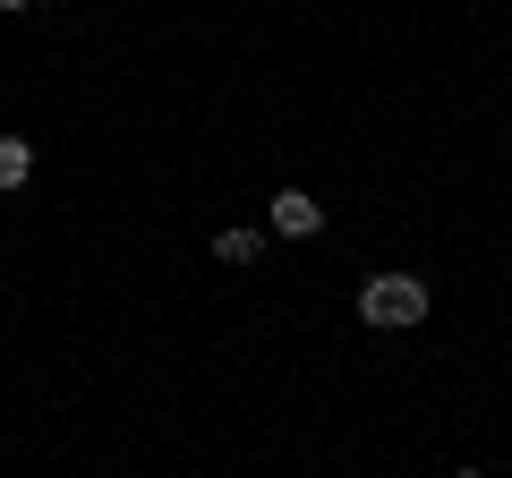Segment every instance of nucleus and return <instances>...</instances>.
<instances>
[{
	"label": "nucleus",
	"mask_w": 512,
	"mask_h": 478,
	"mask_svg": "<svg viewBox=\"0 0 512 478\" xmlns=\"http://www.w3.org/2000/svg\"><path fill=\"white\" fill-rule=\"evenodd\" d=\"M359 316H367L376 333L419 325V316H427V282H419V274H376V282L359 291Z\"/></svg>",
	"instance_id": "1"
},
{
	"label": "nucleus",
	"mask_w": 512,
	"mask_h": 478,
	"mask_svg": "<svg viewBox=\"0 0 512 478\" xmlns=\"http://www.w3.org/2000/svg\"><path fill=\"white\" fill-rule=\"evenodd\" d=\"M274 231L282 239H316V231H325V205H316L308 188H282V197H274Z\"/></svg>",
	"instance_id": "2"
},
{
	"label": "nucleus",
	"mask_w": 512,
	"mask_h": 478,
	"mask_svg": "<svg viewBox=\"0 0 512 478\" xmlns=\"http://www.w3.org/2000/svg\"><path fill=\"white\" fill-rule=\"evenodd\" d=\"M26 171H35V146L26 137H0V188H26Z\"/></svg>",
	"instance_id": "3"
},
{
	"label": "nucleus",
	"mask_w": 512,
	"mask_h": 478,
	"mask_svg": "<svg viewBox=\"0 0 512 478\" xmlns=\"http://www.w3.org/2000/svg\"><path fill=\"white\" fill-rule=\"evenodd\" d=\"M214 257H222V265H256V231H222Z\"/></svg>",
	"instance_id": "4"
},
{
	"label": "nucleus",
	"mask_w": 512,
	"mask_h": 478,
	"mask_svg": "<svg viewBox=\"0 0 512 478\" xmlns=\"http://www.w3.org/2000/svg\"><path fill=\"white\" fill-rule=\"evenodd\" d=\"M0 9H35V0H0Z\"/></svg>",
	"instance_id": "5"
},
{
	"label": "nucleus",
	"mask_w": 512,
	"mask_h": 478,
	"mask_svg": "<svg viewBox=\"0 0 512 478\" xmlns=\"http://www.w3.org/2000/svg\"><path fill=\"white\" fill-rule=\"evenodd\" d=\"M453 478H487V470H453Z\"/></svg>",
	"instance_id": "6"
}]
</instances>
